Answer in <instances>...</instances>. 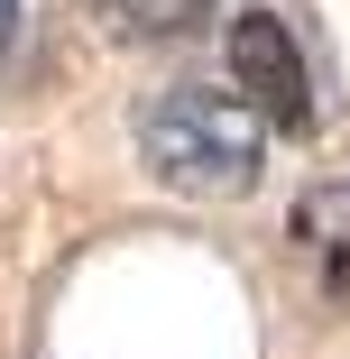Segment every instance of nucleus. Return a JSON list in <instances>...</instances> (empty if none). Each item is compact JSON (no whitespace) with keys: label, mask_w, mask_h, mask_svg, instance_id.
Masks as SVG:
<instances>
[{"label":"nucleus","mask_w":350,"mask_h":359,"mask_svg":"<svg viewBox=\"0 0 350 359\" xmlns=\"http://www.w3.org/2000/svg\"><path fill=\"white\" fill-rule=\"evenodd\" d=\"M129 138H138V166L184 203H240L267 175V120L240 93H213V83L148 93L129 111Z\"/></svg>","instance_id":"nucleus-1"},{"label":"nucleus","mask_w":350,"mask_h":359,"mask_svg":"<svg viewBox=\"0 0 350 359\" xmlns=\"http://www.w3.org/2000/svg\"><path fill=\"white\" fill-rule=\"evenodd\" d=\"M222 55H231V93L267 129H314V65H304L295 28L276 19V10H240L222 28Z\"/></svg>","instance_id":"nucleus-2"},{"label":"nucleus","mask_w":350,"mask_h":359,"mask_svg":"<svg viewBox=\"0 0 350 359\" xmlns=\"http://www.w3.org/2000/svg\"><path fill=\"white\" fill-rule=\"evenodd\" d=\"M111 19L129 37H148V46H175V37H194L213 19V0H111Z\"/></svg>","instance_id":"nucleus-3"},{"label":"nucleus","mask_w":350,"mask_h":359,"mask_svg":"<svg viewBox=\"0 0 350 359\" xmlns=\"http://www.w3.org/2000/svg\"><path fill=\"white\" fill-rule=\"evenodd\" d=\"M37 37V0H0V65H19Z\"/></svg>","instance_id":"nucleus-4"}]
</instances>
